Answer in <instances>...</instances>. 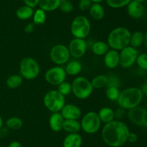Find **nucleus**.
<instances>
[{
    "label": "nucleus",
    "instance_id": "f257e3e1",
    "mask_svg": "<svg viewBox=\"0 0 147 147\" xmlns=\"http://www.w3.org/2000/svg\"><path fill=\"white\" fill-rule=\"evenodd\" d=\"M129 128L122 120H114L103 125L101 138L103 142L110 147H121L127 142Z\"/></svg>",
    "mask_w": 147,
    "mask_h": 147
},
{
    "label": "nucleus",
    "instance_id": "f03ea898",
    "mask_svg": "<svg viewBox=\"0 0 147 147\" xmlns=\"http://www.w3.org/2000/svg\"><path fill=\"white\" fill-rule=\"evenodd\" d=\"M144 94L142 89L136 86H130L120 92L117 103L119 107L126 110L139 106L142 102Z\"/></svg>",
    "mask_w": 147,
    "mask_h": 147
},
{
    "label": "nucleus",
    "instance_id": "7ed1b4c3",
    "mask_svg": "<svg viewBox=\"0 0 147 147\" xmlns=\"http://www.w3.org/2000/svg\"><path fill=\"white\" fill-rule=\"evenodd\" d=\"M131 33L125 27H117L109 33L106 43L111 49L121 50L129 46Z\"/></svg>",
    "mask_w": 147,
    "mask_h": 147
},
{
    "label": "nucleus",
    "instance_id": "20e7f679",
    "mask_svg": "<svg viewBox=\"0 0 147 147\" xmlns=\"http://www.w3.org/2000/svg\"><path fill=\"white\" fill-rule=\"evenodd\" d=\"M72 85V93L77 99H86L90 97L93 91L91 82L86 77L78 76L73 79Z\"/></svg>",
    "mask_w": 147,
    "mask_h": 147
},
{
    "label": "nucleus",
    "instance_id": "39448f33",
    "mask_svg": "<svg viewBox=\"0 0 147 147\" xmlns=\"http://www.w3.org/2000/svg\"><path fill=\"white\" fill-rule=\"evenodd\" d=\"M19 71L23 79L33 80L40 74V66L35 59L27 56L23 58L20 61Z\"/></svg>",
    "mask_w": 147,
    "mask_h": 147
},
{
    "label": "nucleus",
    "instance_id": "423d86ee",
    "mask_svg": "<svg viewBox=\"0 0 147 147\" xmlns=\"http://www.w3.org/2000/svg\"><path fill=\"white\" fill-rule=\"evenodd\" d=\"M91 24L88 18L83 15L75 17L70 24V33L75 38L85 39L90 35Z\"/></svg>",
    "mask_w": 147,
    "mask_h": 147
},
{
    "label": "nucleus",
    "instance_id": "0eeeda50",
    "mask_svg": "<svg viewBox=\"0 0 147 147\" xmlns=\"http://www.w3.org/2000/svg\"><path fill=\"white\" fill-rule=\"evenodd\" d=\"M43 103L47 110L51 112H60L65 105V98L56 89L48 91L45 95Z\"/></svg>",
    "mask_w": 147,
    "mask_h": 147
},
{
    "label": "nucleus",
    "instance_id": "6e6552de",
    "mask_svg": "<svg viewBox=\"0 0 147 147\" xmlns=\"http://www.w3.org/2000/svg\"><path fill=\"white\" fill-rule=\"evenodd\" d=\"M80 122L81 130L88 134H94L97 133L100 130L102 123L98 112L95 111L86 112Z\"/></svg>",
    "mask_w": 147,
    "mask_h": 147
},
{
    "label": "nucleus",
    "instance_id": "1a4fd4ad",
    "mask_svg": "<svg viewBox=\"0 0 147 147\" xmlns=\"http://www.w3.org/2000/svg\"><path fill=\"white\" fill-rule=\"evenodd\" d=\"M70 54L68 48L65 45H55L50 51V59L57 66L66 64L70 61Z\"/></svg>",
    "mask_w": 147,
    "mask_h": 147
},
{
    "label": "nucleus",
    "instance_id": "9d476101",
    "mask_svg": "<svg viewBox=\"0 0 147 147\" xmlns=\"http://www.w3.org/2000/svg\"><path fill=\"white\" fill-rule=\"evenodd\" d=\"M67 77V74L64 68L60 66H55L50 68L45 74L46 82L53 86H58L65 82Z\"/></svg>",
    "mask_w": 147,
    "mask_h": 147
},
{
    "label": "nucleus",
    "instance_id": "9b49d317",
    "mask_svg": "<svg viewBox=\"0 0 147 147\" xmlns=\"http://www.w3.org/2000/svg\"><path fill=\"white\" fill-rule=\"evenodd\" d=\"M129 121L142 128H147V110L142 106H137L127 112Z\"/></svg>",
    "mask_w": 147,
    "mask_h": 147
},
{
    "label": "nucleus",
    "instance_id": "f8f14e48",
    "mask_svg": "<svg viewBox=\"0 0 147 147\" xmlns=\"http://www.w3.org/2000/svg\"><path fill=\"white\" fill-rule=\"evenodd\" d=\"M138 55L139 52L137 49L131 46H128L119 52V65L124 69H129L136 63Z\"/></svg>",
    "mask_w": 147,
    "mask_h": 147
},
{
    "label": "nucleus",
    "instance_id": "ddd939ff",
    "mask_svg": "<svg viewBox=\"0 0 147 147\" xmlns=\"http://www.w3.org/2000/svg\"><path fill=\"white\" fill-rule=\"evenodd\" d=\"M87 43L85 39L73 38L69 43L68 50L70 56L76 59H79L83 57L87 50Z\"/></svg>",
    "mask_w": 147,
    "mask_h": 147
},
{
    "label": "nucleus",
    "instance_id": "4468645a",
    "mask_svg": "<svg viewBox=\"0 0 147 147\" xmlns=\"http://www.w3.org/2000/svg\"><path fill=\"white\" fill-rule=\"evenodd\" d=\"M60 112L65 120H78L82 115L80 108L73 104H65Z\"/></svg>",
    "mask_w": 147,
    "mask_h": 147
},
{
    "label": "nucleus",
    "instance_id": "2eb2a0df",
    "mask_svg": "<svg viewBox=\"0 0 147 147\" xmlns=\"http://www.w3.org/2000/svg\"><path fill=\"white\" fill-rule=\"evenodd\" d=\"M103 62L108 69H116L120 62L119 52L113 49H109L107 53L103 56Z\"/></svg>",
    "mask_w": 147,
    "mask_h": 147
},
{
    "label": "nucleus",
    "instance_id": "dca6fc26",
    "mask_svg": "<svg viewBox=\"0 0 147 147\" xmlns=\"http://www.w3.org/2000/svg\"><path fill=\"white\" fill-rule=\"evenodd\" d=\"M126 10L129 17L134 20L142 18L144 14V7L142 3L131 1L126 6Z\"/></svg>",
    "mask_w": 147,
    "mask_h": 147
},
{
    "label": "nucleus",
    "instance_id": "f3484780",
    "mask_svg": "<svg viewBox=\"0 0 147 147\" xmlns=\"http://www.w3.org/2000/svg\"><path fill=\"white\" fill-rule=\"evenodd\" d=\"M65 119L60 112H52L49 118V125L50 129L54 132H59L63 130Z\"/></svg>",
    "mask_w": 147,
    "mask_h": 147
},
{
    "label": "nucleus",
    "instance_id": "a211bd4d",
    "mask_svg": "<svg viewBox=\"0 0 147 147\" xmlns=\"http://www.w3.org/2000/svg\"><path fill=\"white\" fill-rule=\"evenodd\" d=\"M83 138L78 133H67L63 141V147H81Z\"/></svg>",
    "mask_w": 147,
    "mask_h": 147
},
{
    "label": "nucleus",
    "instance_id": "6ab92c4d",
    "mask_svg": "<svg viewBox=\"0 0 147 147\" xmlns=\"http://www.w3.org/2000/svg\"><path fill=\"white\" fill-rule=\"evenodd\" d=\"M67 75L69 76H77L82 71L83 66L81 63L78 60L69 61L66 63L65 67L64 68Z\"/></svg>",
    "mask_w": 147,
    "mask_h": 147
},
{
    "label": "nucleus",
    "instance_id": "aec40b11",
    "mask_svg": "<svg viewBox=\"0 0 147 147\" xmlns=\"http://www.w3.org/2000/svg\"><path fill=\"white\" fill-rule=\"evenodd\" d=\"M89 14L94 20H101L105 16V9L100 3H93L89 9Z\"/></svg>",
    "mask_w": 147,
    "mask_h": 147
},
{
    "label": "nucleus",
    "instance_id": "412c9836",
    "mask_svg": "<svg viewBox=\"0 0 147 147\" xmlns=\"http://www.w3.org/2000/svg\"><path fill=\"white\" fill-rule=\"evenodd\" d=\"M63 130L67 133H76L81 130L80 122L78 120H65Z\"/></svg>",
    "mask_w": 147,
    "mask_h": 147
},
{
    "label": "nucleus",
    "instance_id": "4be33fe9",
    "mask_svg": "<svg viewBox=\"0 0 147 147\" xmlns=\"http://www.w3.org/2000/svg\"><path fill=\"white\" fill-rule=\"evenodd\" d=\"M98 115L101 122H104L105 124L109 123L115 120L114 110L109 107H103L100 108Z\"/></svg>",
    "mask_w": 147,
    "mask_h": 147
},
{
    "label": "nucleus",
    "instance_id": "5701e85b",
    "mask_svg": "<svg viewBox=\"0 0 147 147\" xmlns=\"http://www.w3.org/2000/svg\"><path fill=\"white\" fill-rule=\"evenodd\" d=\"M61 0H40L39 7L45 12H53L59 9Z\"/></svg>",
    "mask_w": 147,
    "mask_h": 147
},
{
    "label": "nucleus",
    "instance_id": "b1692460",
    "mask_svg": "<svg viewBox=\"0 0 147 147\" xmlns=\"http://www.w3.org/2000/svg\"><path fill=\"white\" fill-rule=\"evenodd\" d=\"M34 9L27 5H22L16 10V16L20 20H27L32 17Z\"/></svg>",
    "mask_w": 147,
    "mask_h": 147
},
{
    "label": "nucleus",
    "instance_id": "393cba45",
    "mask_svg": "<svg viewBox=\"0 0 147 147\" xmlns=\"http://www.w3.org/2000/svg\"><path fill=\"white\" fill-rule=\"evenodd\" d=\"M144 33L143 32L137 30V31L134 32L131 35L129 46L137 49L138 48L144 45Z\"/></svg>",
    "mask_w": 147,
    "mask_h": 147
},
{
    "label": "nucleus",
    "instance_id": "a878e982",
    "mask_svg": "<svg viewBox=\"0 0 147 147\" xmlns=\"http://www.w3.org/2000/svg\"><path fill=\"white\" fill-rule=\"evenodd\" d=\"M110 49L109 45L104 41H96L92 46V51L95 55L98 56H104Z\"/></svg>",
    "mask_w": 147,
    "mask_h": 147
},
{
    "label": "nucleus",
    "instance_id": "bb28decb",
    "mask_svg": "<svg viewBox=\"0 0 147 147\" xmlns=\"http://www.w3.org/2000/svg\"><path fill=\"white\" fill-rule=\"evenodd\" d=\"M23 78L20 74H12L9 76L6 80V84L9 89H17L22 85Z\"/></svg>",
    "mask_w": 147,
    "mask_h": 147
},
{
    "label": "nucleus",
    "instance_id": "cd10ccee",
    "mask_svg": "<svg viewBox=\"0 0 147 147\" xmlns=\"http://www.w3.org/2000/svg\"><path fill=\"white\" fill-rule=\"evenodd\" d=\"M5 125L6 127H7L9 130L17 131V130H20L22 127L23 121L19 117L13 116L11 118H9L6 120Z\"/></svg>",
    "mask_w": 147,
    "mask_h": 147
},
{
    "label": "nucleus",
    "instance_id": "c85d7f7f",
    "mask_svg": "<svg viewBox=\"0 0 147 147\" xmlns=\"http://www.w3.org/2000/svg\"><path fill=\"white\" fill-rule=\"evenodd\" d=\"M108 76L103 74H99L96 76L90 81L93 89H101L107 85Z\"/></svg>",
    "mask_w": 147,
    "mask_h": 147
},
{
    "label": "nucleus",
    "instance_id": "c756f323",
    "mask_svg": "<svg viewBox=\"0 0 147 147\" xmlns=\"http://www.w3.org/2000/svg\"><path fill=\"white\" fill-rule=\"evenodd\" d=\"M33 24L40 25L45 22L46 21V12L42 9L38 8L34 11L32 15Z\"/></svg>",
    "mask_w": 147,
    "mask_h": 147
},
{
    "label": "nucleus",
    "instance_id": "7c9ffc66",
    "mask_svg": "<svg viewBox=\"0 0 147 147\" xmlns=\"http://www.w3.org/2000/svg\"><path fill=\"white\" fill-rule=\"evenodd\" d=\"M119 87L116 86H107L106 90V96L109 100L111 101H117L120 95Z\"/></svg>",
    "mask_w": 147,
    "mask_h": 147
},
{
    "label": "nucleus",
    "instance_id": "2f4dec72",
    "mask_svg": "<svg viewBox=\"0 0 147 147\" xmlns=\"http://www.w3.org/2000/svg\"><path fill=\"white\" fill-rule=\"evenodd\" d=\"M108 6L113 9H120L126 7L131 0H106Z\"/></svg>",
    "mask_w": 147,
    "mask_h": 147
},
{
    "label": "nucleus",
    "instance_id": "473e14b6",
    "mask_svg": "<svg viewBox=\"0 0 147 147\" xmlns=\"http://www.w3.org/2000/svg\"><path fill=\"white\" fill-rule=\"evenodd\" d=\"M57 91L60 92V94L63 95V96H67L69 95L72 92V85L71 84L69 83V82H63V83H61L60 84H59L57 86Z\"/></svg>",
    "mask_w": 147,
    "mask_h": 147
},
{
    "label": "nucleus",
    "instance_id": "72a5a7b5",
    "mask_svg": "<svg viewBox=\"0 0 147 147\" xmlns=\"http://www.w3.org/2000/svg\"><path fill=\"white\" fill-rule=\"evenodd\" d=\"M136 63L140 69L147 71V53H143L138 55Z\"/></svg>",
    "mask_w": 147,
    "mask_h": 147
},
{
    "label": "nucleus",
    "instance_id": "f704fd0d",
    "mask_svg": "<svg viewBox=\"0 0 147 147\" xmlns=\"http://www.w3.org/2000/svg\"><path fill=\"white\" fill-rule=\"evenodd\" d=\"M59 9L64 13H70L74 9V6L70 1H61Z\"/></svg>",
    "mask_w": 147,
    "mask_h": 147
},
{
    "label": "nucleus",
    "instance_id": "c9c22d12",
    "mask_svg": "<svg viewBox=\"0 0 147 147\" xmlns=\"http://www.w3.org/2000/svg\"><path fill=\"white\" fill-rule=\"evenodd\" d=\"M120 86V79L118 76L116 75H111V76H108V82L107 86H116V87H119Z\"/></svg>",
    "mask_w": 147,
    "mask_h": 147
},
{
    "label": "nucleus",
    "instance_id": "e433bc0d",
    "mask_svg": "<svg viewBox=\"0 0 147 147\" xmlns=\"http://www.w3.org/2000/svg\"><path fill=\"white\" fill-rule=\"evenodd\" d=\"M92 4H93V2L90 0H80L78 4V7L79 10L85 12L89 10Z\"/></svg>",
    "mask_w": 147,
    "mask_h": 147
},
{
    "label": "nucleus",
    "instance_id": "4c0bfd02",
    "mask_svg": "<svg viewBox=\"0 0 147 147\" xmlns=\"http://www.w3.org/2000/svg\"><path fill=\"white\" fill-rule=\"evenodd\" d=\"M126 110L123 108L119 107L116 110H114V116L115 120H121L126 115Z\"/></svg>",
    "mask_w": 147,
    "mask_h": 147
},
{
    "label": "nucleus",
    "instance_id": "58836bf2",
    "mask_svg": "<svg viewBox=\"0 0 147 147\" xmlns=\"http://www.w3.org/2000/svg\"><path fill=\"white\" fill-rule=\"evenodd\" d=\"M23 2L25 5L29 6V7L34 9L38 6L40 0H23Z\"/></svg>",
    "mask_w": 147,
    "mask_h": 147
},
{
    "label": "nucleus",
    "instance_id": "ea45409f",
    "mask_svg": "<svg viewBox=\"0 0 147 147\" xmlns=\"http://www.w3.org/2000/svg\"><path fill=\"white\" fill-rule=\"evenodd\" d=\"M138 141L137 134L134 132H129V135L127 138V141H129L131 144H134Z\"/></svg>",
    "mask_w": 147,
    "mask_h": 147
},
{
    "label": "nucleus",
    "instance_id": "a19ab883",
    "mask_svg": "<svg viewBox=\"0 0 147 147\" xmlns=\"http://www.w3.org/2000/svg\"><path fill=\"white\" fill-rule=\"evenodd\" d=\"M34 25L33 23H28L27 24H26L25 27H24V31L25 33H32L34 31Z\"/></svg>",
    "mask_w": 147,
    "mask_h": 147
},
{
    "label": "nucleus",
    "instance_id": "79ce46f5",
    "mask_svg": "<svg viewBox=\"0 0 147 147\" xmlns=\"http://www.w3.org/2000/svg\"><path fill=\"white\" fill-rule=\"evenodd\" d=\"M9 129L7 127L3 126L2 128L0 129V138H5L7 136V135L9 134Z\"/></svg>",
    "mask_w": 147,
    "mask_h": 147
},
{
    "label": "nucleus",
    "instance_id": "37998d69",
    "mask_svg": "<svg viewBox=\"0 0 147 147\" xmlns=\"http://www.w3.org/2000/svg\"><path fill=\"white\" fill-rule=\"evenodd\" d=\"M8 147H22V144L17 141H13L9 144Z\"/></svg>",
    "mask_w": 147,
    "mask_h": 147
},
{
    "label": "nucleus",
    "instance_id": "c03bdc74",
    "mask_svg": "<svg viewBox=\"0 0 147 147\" xmlns=\"http://www.w3.org/2000/svg\"><path fill=\"white\" fill-rule=\"evenodd\" d=\"M141 89H142L144 95H146V96H147V81L142 84V87H141Z\"/></svg>",
    "mask_w": 147,
    "mask_h": 147
},
{
    "label": "nucleus",
    "instance_id": "a18cd8bd",
    "mask_svg": "<svg viewBox=\"0 0 147 147\" xmlns=\"http://www.w3.org/2000/svg\"><path fill=\"white\" fill-rule=\"evenodd\" d=\"M144 45L147 48V31L144 33Z\"/></svg>",
    "mask_w": 147,
    "mask_h": 147
},
{
    "label": "nucleus",
    "instance_id": "49530a36",
    "mask_svg": "<svg viewBox=\"0 0 147 147\" xmlns=\"http://www.w3.org/2000/svg\"><path fill=\"white\" fill-rule=\"evenodd\" d=\"M3 124H4L3 119H2V118L1 117V115H0V129H1V128L3 127Z\"/></svg>",
    "mask_w": 147,
    "mask_h": 147
},
{
    "label": "nucleus",
    "instance_id": "de8ad7c7",
    "mask_svg": "<svg viewBox=\"0 0 147 147\" xmlns=\"http://www.w3.org/2000/svg\"><path fill=\"white\" fill-rule=\"evenodd\" d=\"M90 1L93 3H100L104 1V0H90Z\"/></svg>",
    "mask_w": 147,
    "mask_h": 147
},
{
    "label": "nucleus",
    "instance_id": "09e8293b",
    "mask_svg": "<svg viewBox=\"0 0 147 147\" xmlns=\"http://www.w3.org/2000/svg\"><path fill=\"white\" fill-rule=\"evenodd\" d=\"M131 1H136V2H139V3H142L144 2V1H145V0H131Z\"/></svg>",
    "mask_w": 147,
    "mask_h": 147
},
{
    "label": "nucleus",
    "instance_id": "8fccbe9b",
    "mask_svg": "<svg viewBox=\"0 0 147 147\" xmlns=\"http://www.w3.org/2000/svg\"><path fill=\"white\" fill-rule=\"evenodd\" d=\"M145 108L147 110V99L146 100V102H145Z\"/></svg>",
    "mask_w": 147,
    "mask_h": 147
},
{
    "label": "nucleus",
    "instance_id": "3c124183",
    "mask_svg": "<svg viewBox=\"0 0 147 147\" xmlns=\"http://www.w3.org/2000/svg\"><path fill=\"white\" fill-rule=\"evenodd\" d=\"M61 1H70V0H61Z\"/></svg>",
    "mask_w": 147,
    "mask_h": 147
}]
</instances>
